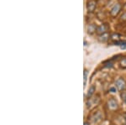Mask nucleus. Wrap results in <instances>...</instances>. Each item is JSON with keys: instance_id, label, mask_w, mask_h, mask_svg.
Returning <instances> with one entry per match:
<instances>
[{"instance_id": "nucleus-2", "label": "nucleus", "mask_w": 126, "mask_h": 125, "mask_svg": "<svg viewBox=\"0 0 126 125\" xmlns=\"http://www.w3.org/2000/svg\"><path fill=\"white\" fill-rule=\"evenodd\" d=\"M109 25H108V24H103V25L97 26L96 32L98 35H103V34L107 33V32L109 31Z\"/></svg>"}, {"instance_id": "nucleus-5", "label": "nucleus", "mask_w": 126, "mask_h": 125, "mask_svg": "<svg viewBox=\"0 0 126 125\" xmlns=\"http://www.w3.org/2000/svg\"><path fill=\"white\" fill-rule=\"evenodd\" d=\"M116 86L119 91L125 90L126 87V83H125V80L122 79V78H119V79L116 81Z\"/></svg>"}, {"instance_id": "nucleus-9", "label": "nucleus", "mask_w": 126, "mask_h": 125, "mask_svg": "<svg viewBox=\"0 0 126 125\" xmlns=\"http://www.w3.org/2000/svg\"><path fill=\"white\" fill-rule=\"evenodd\" d=\"M109 39V35L108 33L100 35H99V38H98L99 41H101V42H106Z\"/></svg>"}, {"instance_id": "nucleus-8", "label": "nucleus", "mask_w": 126, "mask_h": 125, "mask_svg": "<svg viewBox=\"0 0 126 125\" xmlns=\"http://www.w3.org/2000/svg\"><path fill=\"white\" fill-rule=\"evenodd\" d=\"M97 26L95 25H89L87 26V33L89 35H93L95 31H97Z\"/></svg>"}, {"instance_id": "nucleus-19", "label": "nucleus", "mask_w": 126, "mask_h": 125, "mask_svg": "<svg viewBox=\"0 0 126 125\" xmlns=\"http://www.w3.org/2000/svg\"><path fill=\"white\" fill-rule=\"evenodd\" d=\"M125 7L126 8V3H125Z\"/></svg>"}, {"instance_id": "nucleus-1", "label": "nucleus", "mask_w": 126, "mask_h": 125, "mask_svg": "<svg viewBox=\"0 0 126 125\" xmlns=\"http://www.w3.org/2000/svg\"><path fill=\"white\" fill-rule=\"evenodd\" d=\"M121 9H122V5L120 3H116V4H114V6L112 8V9L110 11V15L112 17H117L118 14L120 13Z\"/></svg>"}, {"instance_id": "nucleus-7", "label": "nucleus", "mask_w": 126, "mask_h": 125, "mask_svg": "<svg viewBox=\"0 0 126 125\" xmlns=\"http://www.w3.org/2000/svg\"><path fill=\"white\" fill-rule=\"evenodd\" d=\"M91 118H92V121L93 123H98L99 121H101L103 119V116L100 112H97L93 114V116L91 117Z\"/></svg>"}, {"instance_id": "nucleus-12", "label": "nucleus", "mask_w": 126, "mask_h": 125, "mask_svg": "<svg viewBox=\"0 0 126 125\" xmlns=\"http://www.w3.org/2000/svg\"><path fill=\"white\" fill-rule=\"evenodd\" d=\"M114 45H120L121 47L122 46H125V45H126V40H119V41H115Z\"/></svg>"}, {"instance_id": "nucleus-14", "label": "nucleus", "mask_w": 126, "mask_h": 125, "mask_svg": "<svg viewBox=\"0 0 126 125\" xmlns=\"http://www.w3.org/2000/svg\"><path fill=\"white\" fill-rule=\"evenodd\" d=\"M120 19H121V21L126 22V12H125V13H124L123 14L121 15V17H120Z\"/></svg>"}, {"instance_id": "nucleus-16", "label": "nucleus", "mask_w": 126, "mask_h": 125, "mask_svg": "<svg viewBox=\"0 0 126 125\" xmlns=\"http://www.w3.org/2000/svg\"><path fill=\"white\" fill-rule=\"evenodd\" d=\"M123 118H124V122H125V124L126 125V112L123 113Z\"/></svg>"}, {"instance_id": "nucleus-11", "label": "nucleus", "mask_w": 126, "mask_h": 125, "mask_svg": "<svg viewBox=\"0 0 126 125\" xmlns=\"http://www.w3.org/2000/svg\"><path fill=\"white\" fill-rule=\"evenodd\" d=\"M110 38L113 40H114V42L115 41H119V38H120V35H119V34H117V33H114V34H112L111 36H110Z\"/></svg>"}, {"instance_id": "nucleus-6", "label": "nucleus", "mask_w": 126, "mask_h": 125, "mask_svg": "<svg viewBox=\"0 0 126 125\" xmlns=\"http://www.w3.org/2000/svg\"><path fill=\"white\" fill-rule=\"evenodd\" d=\"M99 102V98L98 97H94V98H89L88 102H87V108H91L93 106H97V104Z\"/></svg>"}, {"instance_id": "nucleus-10", "label": "nucleus", "mask_w": 126, "mask_h": 125, "mask_svg": "<svg viewBox=\"0 0 126 125\" xmlns=\"http://www.w3.org/2000/svg\"><path fill=\"white\" fill-rule=\"evenodd\" d=\"M95 92V86H92L90 88H89L88 92H87V97L88 98H91V97H92V95L93 93H94Z\"/></svg>"}, {"instance_id": "nucleus-15", "label": "nucleus", "mask_w": 126, "mask_h": 125, "mask_svg": "<svg viewBox=\"0 0 126 125\" xmlns=\"http://www.w3.org/2000/svg\"><path fill=\"white\" fill-rule=\"evenodd\" d=\"M87 70H84V86L86 85V82H87Z\"/></svg>"}, {"instance_id": "nucleus-3", "label": "nucleus", "mask_w": 126, "mask_h": 125, "mask_svg": "<svg viewBox=\"0 0 126 125\" xmlns=\"http://www.w3.org/2000/svg\"><path fill=\"white\" fill-rule=\"evenodd\" d=\"M97 7V2L94 1V0H91V1L87 2V9L88 13H93V12L95 11Z\"/></svg>"}, {"instance_id": "nucleus-17", "label": "nucleus", "mask_w": 126, "mask_h": 125, "mask_svg": "<svg viewBox=\"0 0 126 125\" xmlns=\"http://www.w3.org/2000/svg\"><path fill=\"white\" fill-rule=\"evenodd\" d=\"M110 91H111L112 92H116V88L112 87V88H110Z\"/></svg>"}, {"instance_id": "nucleus-13", "label": "nucleus", "mask_w": 126, "mask_h": 125, "mask_svg": "<svg viewBox=\"0 0 126 125\" xmlns=\"http://www.w3.org/2000/svg\"><path fill=\"white\" fill-rule=\"evenodd\" d=\"M120 66L124 69H126V58H124L120 60Z\"/></svg>"}, {"instance_id": "nucleus-18", "label": "nucleus", "mask_w": 126, "mask_h": 125, "mask_svg": "<svg viewBox=\"0 0 126 125\" xmlns=\"http://www.w3.org/2000/svg\"><path fill=\"white\" fill-rule=\"evenodd\" d=\"M84 125H89V124H88L87 122H85V123H84Z\"/></svg>"}, {"instance_id": "nucleus-4", "label": "nucleus", "mask_w": 126, "mask_h": 125, "mask_svg": "<svg viewBox=\"0 0 126 125\" xmlns=\"http://www.w3.org/2000/svg\"><path fill=\"white\" fill-rule=\"evenodd\" d=\"M108 107L110 110H116L118 108H119V104H118V102L114 98H111L108 101Z\"/></svg>"}]
</instances>
